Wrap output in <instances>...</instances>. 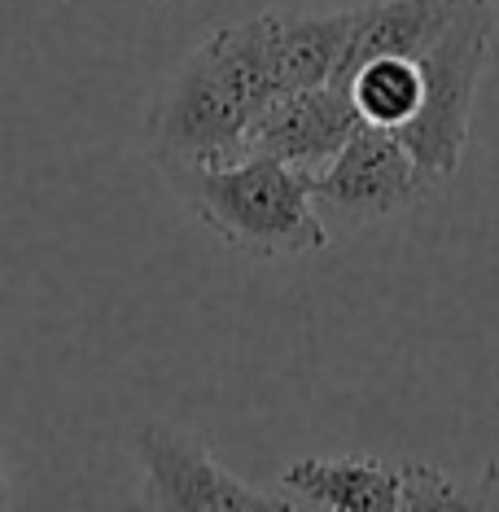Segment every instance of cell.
<instances>
[{
	"label": "cell",
	"mask_w": 499,
	"mask_h": 512,
	"mask_svg": "<svg viewBox=\"0 0 499 512\" xmlns=\"http://www.w3.org/2000/svg\"><path fill=\"white\" fill-rule=\"evenodd\" d=\"M132 451L141 460L145 486L141 508L171 512H285L294 508L285 495L259 491V486L232 477L202 438L171 425H141L132 434Z\"/></svg>",
	"instance_id": "cell-6"
},
{
	"label": "cell",
	"mask_w": 499,
	"mask_h": 512,
	"mask_svg": "<svg viewBox=\"0 0 499 512\" xmlns=\"http://www.w3.org/2000/svg\"><path fill=\"white\" fill-rule=\"evenodd\" d=\"M162 176L224 246L250 259L316 254L329 246L307 176L268 154H241L215 167H171Z\"/></svg>",
	"instance_id": "cell-2"
},
{
	"label": "cell",
	"mask_w": 499,
	"mask_h": 512,
	"mask_svg": "<svg viewBox=\"0 0 499 512\" xmlns=\"http://www.w3.org/2000/svg\"><path fill=\"white\" fill-rule=\"evenodd\" d=\"M342 88L351 97L359 123L390 127V132H399L421 110V66H416V57L403 53L368 57L364 66H355Z\"/></svg>",
	"instance_id": "cell-10"
},
{
	"label": "cell",
	"mask_w": 499,
	"mask_h": 512,
	"mask_svg": "<svg viewBox=\"0 0 499 512\" xmlns=\"http://www.w3.org/2000/svg\"><path fill=\"white\" fill-rule=\"evenodd\" d=\"M49 5H66V0H49Z\"/></svg>",
	"instance_id": "cell-12"
},
{
	"label": "cell",
	"mask_w": 499,
	"mask_h": 512,
	"mask_svg": "<svg viewBox=\"0 0 499 512\" xmlns=\"http://www.w3.org/2000/svg\"><path fill=\"white\" fill-rule=\"evenodd\" d=\"M491 44V0H443L434 31L412 53L421 66V110L399 127V141L408 145L425 189L456 176L464 149H469L473 106H478L482 75L491 66Z\"/></svg>",
	"instance_id": "cell-3"
},
{
	"label": "cell",
	"mask_w": 499,
	"mask_h": 512,
	"mask_svg": "<svg viewBox=\"0 0 499 512\" xmlns=\"http://www.w3.org/2000/svg\"><path fill=\"white\" fill-rule=\"evenodd\" d=\"M281 495L294 508L394 512V508H464L456 482L421 460L377 456H307L281 469Z\"/></svg>",
	"instance_id": "cell-4"
},
{
	"label": "cell",
	"mask_w": 499,
	"mask_h": 512,
	"mask_svg": "<svg viewBox=\"0 0 499 512\" xmlns=\"http://www.w3.org/2000/svg\"><path fill=\"white\" fill-rule=\"evenodd\" d=\"M351 18L355 9H338V14H276L272 9V49L285 92L311 84H338Z\"/></svg>",
	"instance_id": "cell-8"
},
{
	"label": "cell",
	"mask_w": 499,
	"mask_h": 512,
	"mask_svg": "<svg viewBox=\"0 0 499 512\" xmlns=\"http://www.w3.org/2000/svg\"><path fill=\"white\" fill-rule=\"evenodd\" d=\"M438 9H443V0H377V5L355 9L351 36H346L338 66V84H346L355 66H364L368 57H386V53L412 57L434 31Z\"/></svg>",
	"instance_id": "cell-9"
},
{
	"label": "cell",
	"mask_w": 499,
	"mask_h": 512,
	"mask_svg": "<svg viewBox=\"0 0 499 512\" xmlns=\"http://www.w3.org/2000/svg\"><path fill=\"white\" fill-rule=\"evenodd\" d=\"M307 184L324 228L386 224V219L412 211L429 193L399 132L373 123H359L351 141L338 149V158L316 176H307Z\"/></svg>",
	"instance_id": "cell-5"
},
{
	"label": "cell",
	"mask_w": 499,
	"mask_h": 512,
	"mask_svg": "<svg viewBox=\"0 0 499 512\" xmlns=\"http://www.w3.org/2000/svg\"><path fill=\"white\" fill-rule=\"evenodd\" d=\"M5 499H9V486H5V469H0V508H5Z\"/></svg>",
	"instance_id": "cell-11"
},
{
	"label": "cell",
	"mask_w": 499,
	"mask_h": 512,
	"mask_svg": "<svg viewBox=\"0 0 499 512\" xmlns=\"http://www.w3.org/2000/svg\"><path fill=\"white\" fill-rule=\"evenodd\" d=\"M281 92L272 14L219 27L184 57L149 110V154L162 171L241 158L254 119Z\"/></svg>",
	"instance_id": "cell-1"
},
{
	"label": "cell",
	"mask_w": 499,
	"mask_h": 512,
	"mask_svg": "<svg viewBox=\"0 0 499 512\" xmlns=\"http://www.w3.org/2000/svg\"><path fill=\"white\" fill-rule=\"evenodd\" d=\"M359 127V114L346 97V88L338 84H311L281 92L268 110L254 119L250 127V145L246 154H268L285 167L316 176L324 171L338 149L351 141V132Z\"/></svg>",
	"instance_id": "cell-7"
}]
</instances>
